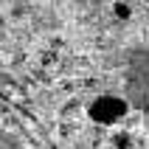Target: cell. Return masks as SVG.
<instances>
[{"label": "cell", "mask_w": 149, "mask_h": 149, "mask_svg": "<svg viewBox=\"0 0 149 149\" xmlns=\"http://www.w3.org/2000/svg\"><path fill=\"white\" fill-rule=\"evenodd\" d=\"M130 110H132L130 99L116 96V93H104V96H96L87 104V118L99 127H116L130 116Z\"/></svg>", "instance_id": "6da1fadb"}, {"label": "cell", "mask_w": 149, "mask_h": 149, "mask_svg": "<svg viewBox=\"0 0 149 149\" xmlns=\"http://www.w3.org/2000/svg\"><path fill=\"white\" fill-rule=\"evenodd\" d=\"M130 84H132L130 87L132 101L149 113V51H143L141 56L132 62V68H130Z\"/></svg>", "instance_id": "7a4b0ae2"}, {"label": "cell", "mask_w": 149, "mask_h": 149, "mask_svg": "<svg viewBox=\"0 0 149 149\" xmlns=\"http://www.w3.org/2000/svg\"><path fill=\"white\" fill-rule=\"evenodd\" d=\"M0 149H28L20 138H14L11 132H6L3 127H0Z\"/></svg>", "instance_id": "3957f363"}, {"label": "cell", "mask_w": 149, "mask_h": 149, "mask_svg": "<svg viewBox=\"0 0 149 149\" xmlns=\"http://www.w3.org/2000/svg\"><path fill=\"white\" fill-rule=\"evenodd\" d=\"M113 146H116V149H132L135 141H132L130 132H113Z\"/></svg>", "instance_id": "277c9868"}, {"label": "cell", "mask_w": 149, "mask_h": 149, "mask_svg": "<svg viewBox=\"0 0 149 149\" xmlns=\"http://www.w3.org/2000/svg\"><path fill=\"white\" fill-rule=\"evenodd\" d=\"M113 14H116V20H130L132 17V8L127 6L124 0H118V3H113Z\"/></svg>", "instance_id": "5b68a950"}]
</instances>
